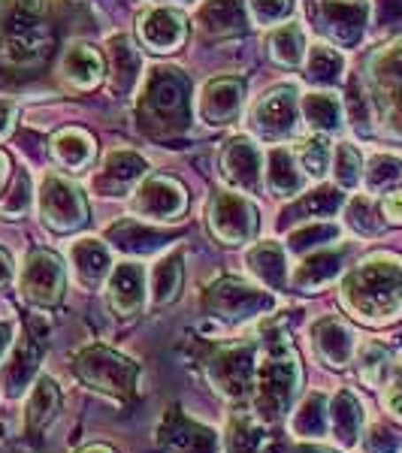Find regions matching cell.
I'll return each mask as SVG.
<instances>
[{"label": "cell", "instance_id": "obj_44", "mask_svg": "<svg viewBox=\"0 0 402 453\" xmlns=\"http://www.w3.org/2000/svg\"><path fill=\"white\" fill-rule=\"evenodd\" d=\"M363 170H367V164H363V155L357 151V145H351V142L336 145L333 164H330L336 188H342V191H354V188H360Z\"/></svg>", "mask_w": 402, "mask_h": 453}, {"label": "cell", "instance_id": "obj_10", "mask_svg": "<svg viewBox=\"0 0 402 453\" xmlns=\"http://www.w3.org/2000/svg\"><path fill=\"white\" fill-rule=\"evenodd\" d=\"M209 233L228 248H239L254 242L260 230L258 206L239 191H215L206 206Z\"/></svg>", "mask_w": 402, "mask_h": 453}, {"label": "cell", "instance_id": "obj_43", "mask_svg": "<svg viewBox=\"0 0 402 453\" xmlns=\"http://www.w3.org/2000/svg\"><path fill=\"white\" fill-rule=\"evenodd\" d=\"M345 221L357 236L363 239H375L384 233V215H382V203H372V196H354L345 203Z\"/></svg>", "mask_w": 402, "mask_h": 453}, {"label": "cell", "instance_id": "obj_49", "mask_svg": "<svg viewBox=\"0 0 402 453\" xmlns=\"http://www.w3.org/2000/svg\"><path fill=\"white\" fill-rule=\"evenodd\" d=\"M367 450L369 453H402V435L384 423H372L367 433Z\"/></svg>", "mask_w": 402, "mask_h": 453}, {"label": "cell", "instance_id": "obj_9", "mask_svg": "<svg viewBox=\"0 0 402 453\" xmlns=\"http://www.w3.org/2000/svg\"><path fill=\"white\" fill-rule=\"evenodd\" d=\"M36 206H40V221L58 236L79 233L88 224V200L82 188L64 173H43L36 188Z\"/></svg>", "mask_w": 402, "mask_h": 453}, {"label": "cell", "instance_id": "obj_52", "mask_svg": "<svg viewBox=\"0 0 402 453\" xmlns=\"http://www.w3.org/2000/svg\"><path fill=\"white\" fill-rule=\"evenodd\" d=\"M382 215L387 224H397L402 226V188L399 191H387L382 200Z\"/></svg>", "mask_w": 402, "mask_h": 453}, {"label": "cell", "instance_id": "obj_8", "mask_svg": "<svg viewBox=\"0 0 402 453\" xmlns=\"http://www.w3.org/2000/svg\"><path fill=\"white\" fill-rule=\"evenodd\" d=\"M275 309V296L269 290L248 284L236 275L215 279L203 290V311L224 324H245L260 314H269Z\"/></svg>", "mask_w": 402, "mask_h": 453}, {"label": "cell", "instance_id": "obj_6", "mask_svg": "<svg viewBox=\"0 0 402 453\" xmlns=\"http://www.w3.org/2000/svg\"><path fill=\"white\" fill-rule=\"evenodd\" d=\"M73 375L82 381L88 390L109 396L115 402L134 399L136 384H140V366L130 357L106 345H85L73 354L70 360Z\"/></svg>", "mask_w": 402, "mask_h": 453}, {"label": "cell", "instance_id": "obj_28", "mask_svg": "<svg viewBox=\"0 0 402 453\" xmlns=\"http://www.w3.org/2000/svg\"><path fill=\"white\" fill-rule=\"evenodd\" d=\"M70 266H73V275L82 288L94 290L97 284H104L112 273V254H109L106 242L100 239H76L70 245Z\"/></svg>", "mask_w": 402, "mask_h": 453}, {"label": "cell", "instance_id": "obj_1", "mask_svg": "<svg viewBox=\"0 0 402 453\" xmlns=\"http://www.w3.org/2000/svg\"><path fill=\"white\" fill-rule=\"evenodd\" d=\"M339 303L367 326H387L402 318V257L375 251L342 279Z\"/></svg>", "mask_w": 402, "mask_h": 453}, {"label": "cell", "instance_id": "obj_4", "mask_svg": "<svg viewBox=\"0 0 402 453\" xmlns=\"http://www.w3.org/2000/svg\"><path fill=\"white\" fill-rule=\"evenodd\" d=\"M191 121V85L175 67H155L140 94V124L155 136L185 134Z\"/></svg>", "mask_w": 402, "mask_h": 453}, {"label": "cell", "instance_id": "obj_46", "mask_svg": "<svg viewBox=\"0 0 402 453\" xmlns=\"http://www.w3.org/2000/svg\"><path fill=\"white\" fill-rule=\"evenodd\" d=\"M402 175V160L393 155H375L369 157L367 170H363V185H367L369 194H382L390 191Z\"/></svg>", "mask_w": 402, "mask_h": 453}, {"label": "cell", "instance_id": "obj_32", "mask_svg": "<svg viewBox=\"0 0 402 453\" xmlns=\"http://www.w3.org/2000/svg\"><path fill=\"white\" fill-rule=\"evenodd\" d=\"M345 191L336 185H324L312 194H299L294 206L284 209L282 224H305V221H330L345 209Z\"/></svg>", "mask_w": 402, "mask_h": 453}, {"label": "cell", "instance_id": "obj_2", "mask_svg": "<svg viewBox=\"0 0 402 453\" xmlns=\"http://www.w3.org/2000/svg\"><path fill=\"white\" fill-rule=\"evenodd\" d=\"M258 378H254V418L263 423H279L294 411V402L303 390V363L288 335L279 330H263Z\"/></svg>", "mask_w": 402, "mask_h": 453}, {"label": "cell", "instance_id": "obj_19", "mask_svg": "<svg viewBox=\"0 0 402 453\" xmlns=\"http://www.w3.org/2000/svg\"><path fill=\"white\" fill-rule=\"evenodd\" d=\"M149 175V160L134 149L109 151L100 164L97 175L91 179V191L100 196H130L140 188V181Z\"/></svg>", "mask_w": 402, "mask_h": 453}, {"label": "cell", "instance_id": "obj_37", "mask_svg": "<svg viewBox=\"0 0 402 453\" xmlns=\"http://www.w3.org/2000/svg\"><path fill=\"white\" fill-rule=\"evenodd\" d=\"M182 281H185V257H182V251H173V254H166V257H160L149 275L151 305L164 309V305L175 303L182 294Z\"/></svg>", "mask_w": 402, "mask_h": 453}, {"label": "cell", "instance_id": "obj_7", "mask_svg": "<svg viewBox=\"0 0 402 453\" xmlns=\"http://www.w3.org/2000/svg\"><path fill=\"white\" fill-rule=\"evenodd\" d=\"M260 339H243L230 345L212 348L203 360V375L212 390L221 393L233 405H243L254 396V378H258L260 360Z\"/></svg>", "mask_w": 402, "mask_h": 453}, {"label": "cell", "instance_id": "obj_5", "mask_svg": "<svg viewBox=\"0 0 402 453\" xmlns=\"http://www.w3.org/2000/svg\"><path fill=\"white\" fill-rule=\"evenodd\" d=\"M363 94L369 100L378 134L402 142V40L369 55L363 70Z\"/></svg>", "mask_w": 402, "mask_h": 453}, {"label": "cell", "instance_id": "obj_40", "mask_svg": "<svg viewBox=\"0 0 402 453\" xmlns=\"http://www.w3.org/2000/svg\"><path fill=\"white\" fill-rule=\"evenodd\" d=\"M228 453H273L263 420L251 414H233L228 426Z\"/></svg>", "mask_w": 402, "mask_h": 453}, {"label": "cell", "instance_id": "obj_34", "mask_svg": "<svg viewBox=\"0 0 402 453\" xmlns=\"http://www.w3.org/2000/svg\"><path fill=\"white\" fill-rule=\"evenodd\" d=\"M363 423H367V408L351 390H339L330 399V433L342 448L360 444Z\"/></svg>", "mask_w": 402, "mask_h": 453}, {"label": "cell", "instance_id": "obj_3", "mask_svg": "<svg viewBox=\"0 0 402 453\" xmlns=\"http://www.w3.org/2000/svg\"><path fill=\"white\" fill-rule=\"evenodd\" d=\"M52 52V27L43 0H0V64L27 70Z\"/></svg>", "mask_w": 402, "mask_h": 453}, {"label": "cell", "instance_id": "obj_36", "mask_svg": "<svg viewBox=\"0 0 402 453\" xmlns=\"http://www.w3.org/2000/svg\"><path fill=\"white\" fill-rule=\"evenodd\" d=\"M290 433L299 441H321L330 433V399L324 393H309L290 414Z\"/></svg>", "mask_w": 402, "mask_h": 453}, {"label": "cell", "instance_id": "obj_35", "mask_svg": "<svg viewBox=\"0 0 402 453\" xmlns=\"http://www.w3.org/2000/svg\"><path fill=\"white\" fill-rule=\"evenodd\" d=\"M299 109H303V121L309 124L315 134H321V136L339 134V130L345 127V106H342V100L336 97L333 91H309V94H303V100H299Z\"/></svg>", "mask_w": 402, "mask_h": 453}, {"label": "cell", "instance_id": "obj_60", "mask_svg": "<svg viewBox=\"0 0 402 453\" xmlns=\"http://www.w3.org/2000/svg\"><path fill=\"white\" fill-rule=\"evenodd\" d=\"M393 372H397V378L402 381V357H399V363H397V366H393Z\"/></svg>", "mask_w": 402, "mask_h": 453}, {"label": "cell", "instance_id": "obj_59", "mask_svg": "<svg viewBox=\"0 0 402 453\" xmlns=\"http://www.w3.org/2000/svg\"><path fill=\"white\" fill-rule=\"evenodd\" d=\"M140 4H151V6H175V4H188V0H140Z\"/></svg>", "mask_w": 402, "mask_h": 453}, {"label": "cell", "instance_id": "obj_50", "mask_svg": "<svg viewBox=\"0 0 402 453\" xmlns=\"http://www.w3.org/2000/svg\"><path fill=\"white\" fill-rule=\"evenodd\" d=\"M372 12L382 27H399L402 25V0H372Z\"/></svg>", "mask_w": 402, "mask_h": 453}, {"label": "cell", "instance_id": "obj_33", "mask_svg": "<svg viewBox=\"0 0 402 453\" xmlns=\"http://www.w3.org/2000/svg\"><path fill=\"white\" fill-rule=\"evenodd\" d=\"M49 151H52L55 164L67 173H85L94 164L97 145H94V136L82 127H61L49 142Z\"/></svg>", "mask_w": 402, "mask_h": 453}, {"label": "cell", "instance_id": "obj_30", "mask_svg": "<svg viewBox=\"0 0 402 453\" xmlns=\"http://www.w3.org/2000/svg\"><path fill=\"white\" fill-rule=\"evenodd\" d=\"M106 239L112 242V248H119L121 254H130V257H149V254H158L170 245L166 233L143 226L140 218H124V221L112 224L106 230Z\"/></svg>", "mask_w": 402, "mask_h": 453}, {"label": "cell", "instance_id": "obj_22", "mask_svg": "<svg viewBox=\"0 0 402 453\" xmlns=\"http://www.w3.org/2000/svg\"><path fill=\"white\" fill-rule=\"evenodd\" d=\"M194 25L206 40H233L251 27L248 0H203L194 12Z\"/></svg>", "mask_w": 402, "mask_h": 453}, {"label": "cell", "instance_id": "obj_23", "mask_svg": "<svg viewBox=\"0 0 402 453\" xmlns=\"http://www.w3.org/2000/svg\"><path fill=\"white\" fill-rule=\"evenodd\" d=\"M149 296V281H145V269L134 260H124L112 266L106 279V303L115 318H136Z\"/></svg>", "mask_w": 402, "mask_h": 453}, {"label": "cell", "instance_id": "obj_58", "mask_svg": "<svg viewBox=\"0 0 402 453\" xmlns=\"http://www.w3.org/2000/svg\"><path fill=\"white\" fill-rule=\"evenodd\" d=\"M79 453H115L109 444H88V448H82Z\"/></svg>", "mask_w": 402, "mask_h": 453}, {"label": "cell", "instance_id": "obj_15", "mask_svg": "<svg viewBox=\"0 0 402 453\" xmlns=\"http://www.w3.org/2000/svg\"><path fill=\"white\" fill-rule=\"evenodd\" d=\"M155 444L160 453H221L215 429L188 418L179 405H170L160 414L155 426Z\"/></svg>", "mask_w": 402, "mask_h": 453}, {"label": "cell", "instance_id": "obj_45", "mask_svg": "<svg viewBox=\"0 0 402 453\" xmlns=\"http://www.w3.org/2000/svg\"><path fill=\"white\" fill-rule=\"evenodd\" d=\"M294 155L299 160V166H303V173L309 175L312 181L324 179L327 170H330V164H333V149H330V142H327V136H321V134L299 140Z\"/></svg>", "mask_w": 402, "mask_h": 453}, {"label": "cell", "instance_id": "obj_14", "mask_svg": "<svg viewBox=\"0 0 402 453\" xmlns=\"http://www.w3.org/2000/svg\"><path fill=\"white\" fill-rule=\"evenodd\" d=\"M130 211L140 221L175 224L188 211V191L173 175H145L140 188L130 194Z\"/></svg>", "mask_w": 402, "mask_h": 453}, {"label": "cell", "instance_id": "obj_42", "mask_svg": "<svg viewBox=\"0 0 402 453\" xmlns=\"http://www.w3.org/2000/svg\"><path fill=\"white\" fill-rule=\"evenodd\" d=\"M357 375L367 387H384L387 375L393 372V354L390 348H384L382 342H363L354 354Z\"/></svg>", "mask_w": 402, "mask_h": 453}, {"label": "cell", "instance_id": "obj_25", "mask_svg": "<svg viewBox=\"0 0 402 453\" xmlns=\"http://www.w3.org/2000/svg\"><path fill=\"white\" fill-rule=\"evenodd\" d=\"M309 175L303 173L294 149L275 145L273 151H267V188L279 200H297L299 194L309 191Z\"/></svg>", "mask_w": 402, "mask_h": 453}, {"label": "cell", "instance_id": "obj_39", "mask_svg": "<svg viewBox=\"0 0 402 453\" xmlns=\"http://www.w3.org/2000/svg\"><path fill=\"white\" fill-rule=\"evenodd\" d=\"M345 73V58L336 46L327 42H315V46L305 52V79L318 88H333Z\"/></svg>", "mask_w": 402, "mask_h": 453}, {"label": "cell", "instance_id": "obj_13", "mask_svg": "<svg viewBox=\"0 0 402 453\" xmlns=\"http://www.w3.org/2000/svg\"><path fill=\"white\" fill-rule=\"evenodd\" d=\"M315 27L336 49H357L367 36L372 4L369 0H309Z\"/></svg>", "mask_w": 402, "mask_h": 453}, {"label": "cell", "instance_id": "obj_18", "mask_svg": "<svg viewBox=\"0 0 402 453\" xmlns=\"http://www.w3.org/2000/svg\"><path fill=\"white\" fill-rule=\"evenodd\" d=\"M263 166L267 155L251 136H233L221 149V179L239 194L263 191Z\"/></svg>", "mask_w": 402, "mask_h": 453}, {"label": "cell", "instance_id": "obj_47", "mask_svg": "<svg viewBox=\"0 0 402 453\" xmlns=\"http://www.w3.org/2000/svg\"><path fill=\"white\" fill-rule=\"evenodd\" d=\"M248 12H251L254 25H284L294 12V0H248Z\"/></svg>", "mask_w": 402, "mask_h": 453}, {"label": "cell", "instance_id": "obj_56", "mask_svg": "<svg viewBox=\"0 0 402 453\" xmlns=\"http://www.w3.org/2000/svg\"><path fill=\"white\" fill-rule=\"evenodd\" d=\"M12 345V326L10 324H0V363H4L6 350Z\"/></svg>", "mask_w": 402, "mask_h": 453}, {"label": "cell", "instance_id": "obj_53", "mask_svg": "<svg viewBox=\"0 0 402 453\" xmlns=\"http://www.w3.org/2000/svg\"><path fill=\"white\" fill-rule=\"evenodd\" d=\"M382 405H384V411L390 414L393 420L402 423V381L387 384V390H384V396H382Z\"/></svg>", "mask_w": 402, "mask_h": 453}, {"label": "cell", "instance_id": "obj_57", "mask_svg": "<svg viewBox=\"0 0 402 453\" xmlns=\"http://www.w3.org/2000/svg\"><path fill=\"white\" fill-rule=\"evenodd\" d=\"M6 179H10V157H6L4 151H0V191H4Z\"/></svg>", "mask_w": 402, "mask_h": 453}, {"label": "cell", "instance_id": "obj_31", "mask_svg": "<svg viewBox=\"0 0 402 453\" xmlns=\"http://www.w3.org/2000/svg\"><path fill=\"white\" fill-rule=\"evenodd\" d=\"M61 411V390H58L55 378L40 375L34 381V387L27 390L25 402V433L31 438H40L52 426V420Z\"/></svg>", "mask_w": 402, "mask_h": 453}, {"label": "cell", "instance_id": "obj_17", "mask_svg": "<svg viewBox=\"0 0 402 453\" xmlns=\"http://www.w3.org/2000/svg\"><path fill=\"white\" fill-rule=\"evenodd\" d=\"M245 97H248V88L239 76H218L209 79L206 85L200 88L197 94V104L194 112L197 119L209 127H228V124L239 121L245 109Z\"/></svg>", "mask_w": 402, "mask_h": 453}, {"label": "cell", "instance_id": "obj_55", "mask_svg": "<svg viewBox=\"0 0 402 453\" xmlns=\"http://www.w3.org/2000/svg\"><path fill=\"white\" fill-rule=\"evenodd\" d=\"M288 453H339V450H333V448H324V444H318V441H299L294 444Z\"/></svg>", "mask_w": 402, "mask_h": 453}, {"label": "cell", "instance_id": "obj_11", "mask_svg": "<svg viewBox=\"0 0 402 453\" xmlns=\"http://www.w3.org/2000/svg\"><path fill=\"white\" fill-rule=\"evenodd\" d=\"M19 294L34 309H55L67 294V266L49 248H34L19 269Z\"/></svg>", "mask_w": 402, "mask_h": 453}, {"label": "cell", "instance_id": "obj_12", "mask_svg": "<svg viewBox=\"0 0 402 453\" xmlns=\"http://www.w3.org/2000/svg\"><path fill=\"white\" fill-rule=\"evenodd\" d=\"M299 100H303V94H299L294 82L269 88L251 109V130L263 142L273 145L294 140L299 130V119H303Z\"/></svg>", "mask_w": 402, "mask_h": 453}, {"label": "cell", "instance_id": "obj_20", "mask_svg": "<svg viewBox=\"0 0 402 453\" xmlns=\"http://www.w3.org/2000/svg\"><path fill=\"white\" fill-rule=\"evenodd\" d=\"M136 36H140V42L149 52L173 55L188 40V19L175 6H149L136 19Z\"/></svg>", "mask_w": 402, "mask_h": 453}, {"label": "cell", "instance_id": "obj_21", "mask_svg": "<svg viewBox=\"0 0 402 453\" xmlns=\"http://www.w3.org/2000/svg\"><path fill=\"white\" fill-rule=\"evenodd\" d=\"M309 339H312V348H315L318 360L324 363L327 369H345L348 363H354L357 335L339 314H324V318H318L309 330Z\"/></svg>", "mask_w": 402, "mask_h": 453}, {"label": "cell", "instance_id": "obj_38", "mask_svg": "<svg viewBox=\"0 0 402 453\" xmlns=\"http://www.w3.org/2000/svg\"><path fill=\"white\" fill-rule=\"evenodd\" d=\"M342 239V226L336 221H305L297 224L294 230L284 239V251L297 254V257H305L312 251H321V248H330Z\"/></svg>", "mask_w": 402, "mask_h": 453}, {"label": "cell", "instance_id": "obj_26", "mask_svg": "<svg viewBox=\"0 0 402 453\" xmlns=\"http://www.w3.org/2000/svg\"><path fill=\"white\" fill-rule=\"evenodd\" d=\"M345 266V248H321V251L305 254L297 263V269L290 273V288L299 294H318L321 288H327L336 275Z\"/></svg>", "mask_w": 402, "mask_h": 453}, {"label": "cell", "instance_id": "obj_27", "mask_svg": "<svg viewBox=\"0 0 402 453\" xmlns=\"http://www.w3.org/2000/svg\"><path fill=\"white\" fill-rule=\"evenodd\" d=\"M106 76V58L88 42H73L64 49L61 79L73 91H94Z\"/></svg>", "mask_w": 402, "mask_h": 453}, {"label": "cell", "instance_id": "obj_16", "mask_svg": "<svg viewBox=\"0 0 402 453\" xmlns=\"http://www.w3.org/2000/svg\"><path fill=\"white\" fill-rule=\"evenodd\" d=\"M40 360H43V335L34 333V326L21 330L19 339H12L0 363V393L6 399H21L40 378Z\"/></svg>", "mask_w": 402, "mask_h": 453}, {"label": "cell", "instance_id": "obj_51", "mask_svg": "<svg viewBox=\"0 0 402 453\" xmlns=\"http://www.w3.org/2000/svg\"><path fill=\"white\" fill-rule=\"evenodd\" d=\"M16 119H19V104H16V100L0 97V142L12 136V130H16Z\"/></svg>", "mask_w": 402, "mask_h": 453}, {"label": "cell", "instance_id": "obj_41", "mask_svg": "<svg viewBox=\"0 0 402 453\" xmlns=\"http://www.w3.org/2000/svg\"><path fill=\"white\" fill-rule=\"evenodd\" d=\"M305 52H309L305 34H303V27L294 25V21L279 25L273 34H269V55H273V61L279 64V67H288V70L299 67V64L305 61Z\"/></svg>", "mask_w": 402, "mask_h": 453}, {"label": "cell", "instance_id": "obj_54", "mask_svg": "<svg viewBox=\"0 0 402 453\" xmlns=\"http://www.w3.org/2000/svg\"><path fill=\"white\" fill-rule=\"evenodd\" d=\"M12 275H16V263H12L6 248H0V288H4V284H10Z\"/></svg>", "mask_w": 402, "mask_h": 453}, {"label": "cell", "instance_id": "obj_29", "mask_svg": "<svg viewBox=\"0 0 402 453\" xmlns=\"http://www.w3.org/2000/svg\"><path fill=\"white\" fill-rule=\"evenodd\" d=\"M245 266H248V273L260 281V288H267V290H284L290 281L288 251H284V245L273 242V239H263V242H258L254 248H248Z\"/></svg>", "mask_w": 402, "mask_h": 453}, {"label": "cell", "instance_id": "obj_48", "mask_svg": "<svg viewBox=\"0 0 402 453\" xmlns=\"http://www.w3.org/2000/svg\"><path fill=\"white\" fill-rule=\"evenodd\" d=\"M31 200H34L31 179H27V175H16V181H12V191L4 196V203H0V215L21 218L27 209H31Z\"/></svg>", "mask_w": 402, "mask_h": 453}, {"label": "cell", "instance_id": "obj_24", "mask_svg": "<svg viewBox=\"0 0 402 453\" xmlns=\"http://www.w3.org/2000/svg\"><path fill=\"white\" fill-rule=\"evenodd\" d=\"M109 52H106V61H109V88L112 94L119 97H128V94L136 91V85L143 82V55L136 49V42L130 36H112L109 40Z\"/></svg>", "mask_w": 402, "mask_h": 453}]
</instances>
